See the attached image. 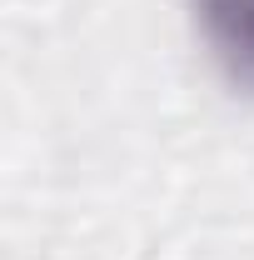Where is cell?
Listing matches in <instances>:
<instances>
[{
    "label": "cell",
    "instance_id": "cell-1",
    "mask_svg": "<svg viewBox=\"0 0 254 260\" xmlns=\"http://www.w3.org/2000/svg\"><path fill=\"white\" fill-rule=\"evenodd\" d=\"M190 10L220 75L254 95V0H190Z\"/></svg>",
    "mask_w": 254,
    "mask_h": 260
}]
</instances>
